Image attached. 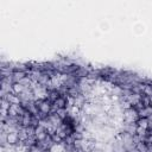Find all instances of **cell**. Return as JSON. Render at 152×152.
Masks as SVG:
<instances>
[{"mask_svg":"<svg viewBox=\"0 0 152 152\" xmlns=\"http://www.w3.org/2000/svg\"><path fill=\"white\" fill-rule=\"evenodd\" d=\"M135 126L141 127V128L148 131V128H150V121L146 118H138V120L135 121Z\"/></svg>","mask_w":152,"mask_h":152,"instance_id":"7","label":"cell"},{"mask_svg":"<svg viewBox=\"0 0 152 152\" xmlns=\"http://www.w3.org/2000/svg\"><path fill=\"white\" fill-rule=\"evenodd\" d=\"M36 103H37L39 114H43L45 116H49L51 114V110L53 108V104L51 101H49L48 99H42V100L36 101Z\"/></svg>","mask_w":152,"mask_h":152,"instance_id":"1","label":"cell"},{"mask_svg":"<svg viewBox=\"0 0 152 152\" xmlns=\"http://www.w3.org/2000/svg\"><path fill=\"white\" fill-rule=\"evenodd\" d=\"M5 141H6L10 146L17 145L18 142H20L19 132H17V131H10V132L6 133V135H5Z\"/></svg>","mask_w":152,"mask_h":152,"instance_id":"2","label":"cell"},{"mask_svg":"<svg viewBox=\"0 0 152 152\" xmlns=\"http://www.w3.org/2000/svg\"><path fill=\"white\" fill-rule=\"evenodd\" d=\"M138 115H139V118H146V119H148L150 116H152V104L151 106H147V107H142L138 112Z\"/></svg>","mask_w":152,"mask_h":152,"instance_id":"5","label":"cell"},{"mask_svg":"<svg viewBox=\"0 0 152 152\" xmlns=\"http://www.w3.org/2000/svg\"><path fill=\"white\" fill-rule=\"evenodd\" d=\"M11 88H12V93L15 94V95H21V94L25 91V86L21 84L20 82L13 83V84L11 86Z\"/></svg>","mask_w":152,"mask_h":152,"instance_id":"6","label":"cell"},{"mask_svg":"<svg viewBox=\"0 0 152 152\" xmlns=\"http://www.w3.org/2000/svg\"><path fill=\"white\" fill-rule=\"evenodd\" d=\"M26 72L24 70H15L12 76H11V80L13 81V83H17V82H21L24 78H26Z\"/></svg>","mask_w":152,"mask_h":152,"instance_id":"4","label":"cell"},{"mask_svg":"<svg viewBox=\"0 0 152 152\" xmlns=\"http://www.w3.org/2000/svg\"><path fill=\"white\" fill-rule=\"evenodd\" d=\"M53 108L56 109V110H59V109H65V107H66V104H68V100L63 96V95H61L53 103Z\"/></svg>","mask_w":152,"mask_h":152,"instance_id":"3","label":"cell"},{"mask_svg":"<svg viewBox=\"0 0 152 152\" xmlns=\"http://www.w3.org/2000/svg\"><path fill=\"white\" fill-rule=\"evenodd\" d=\"M42 152H51L50 148H45V150H42Z\"/></svg>","mask_w":152,"mask_h":152,"instance_id":"8","label":"cell"},{"mask_svg":"<svg viewBox=\"0 0 152 152\" xmlns=\"http://www.w3.org/2000/svg\"><path fill=\"white\" fill-rule=\"evenodd\" d=\"M64 152H68V151H64Z\"/></svg>","mask_w":152,"mask_h":152,"instance_id":"9","label":"cell"}]
</instances>
